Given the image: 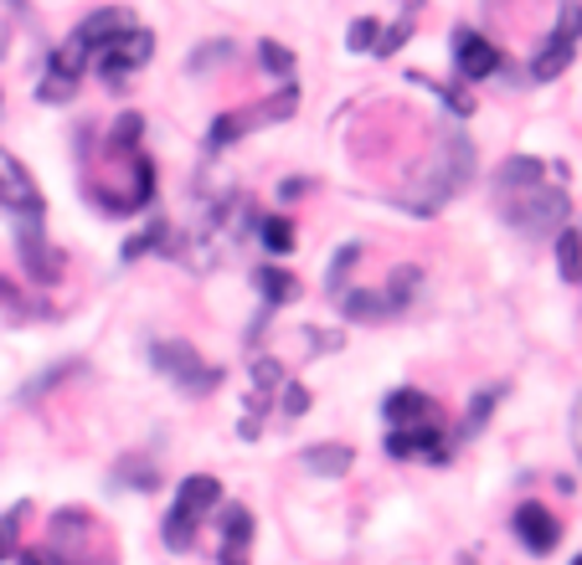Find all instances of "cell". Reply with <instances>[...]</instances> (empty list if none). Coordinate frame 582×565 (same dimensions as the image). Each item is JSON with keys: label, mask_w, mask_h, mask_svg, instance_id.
Instances as JSON below:
<instances>
[{"label": "cell", "mask_w": 582, "mask_h": 565, "mask_svg": "<svg viewBox=\"0 0 582 565\" xmlns=\"http://www.w3.org/2000/svg\"><path fill=\"white\" fill-rule=\"evenodd\" d=\"M150 51H155V36L145 32L129 11H93L62 47L52 51L47 78H42L36 93L47 103H68L72 93H78V78H83L88 67H99L103 83L119 88L129 72H139V67L150 62Z\"/></svg>", "instance_id": "cell-1"}, {"label": "cell", "mask_w": 582, "mask_h": 565, "mask_svg": "<svg viewBox=\"0 0 582 565\" xmlns=\"http://www.w3.org/2000/svg\"><path fill=\"white\" fill-rule=\"evenodd\" d=\"M541 175H547V165L526 160V154H515V160L500 165V217L526 237L557 232L567 221V191L541 185Z\"/></svg>", "instance_id": "cell-2"}, {"label": "cell", "mask_w": 582, "mask_h": 565, "mask_svg": "<svg viewBox=\"0 0 582 565\" xmlns=\"http://www.w3.org/2000/svg\"><path fill=\"white\" fill-rule=\"evenodd\" d=\"M222 499V483L206 478V473H191L181 488H175L171 499V519H166V545L171 550H191V540H196V524H202V515H212V504Z\"/></svg>", "instance_id": "cell-3"}, {"label": "cell", "mask_w": 582, "mask_h": 565, "mask_svg": "<svg viewBox=\"0 0 582 565\" xmlns=\"http://www.w3.org/2000/svg\"><path fill=\"white\" fill-rule=\"evenodd\" d=\"M582 42V0H562V16L551 26V36L541 42V51L532 57V78L536 83H551L567 62H572V51Z\"/></svg>", "instance_id": "cell-4"}, {"label": "cell", "mask_w": 582, "mask_h": 565, "mask_svg": "<svg viewBox=\"0 0 582 565\" xmlns=\"http://www.w3.org/2000/svg\"><path fill=\"white\" fill-rule=\"evenodd\" d=\"M155 370L160 376H171L181 391H191V396H202V391H212V385L222 381V370L206 366L202 355L191 345H181V339H171V345H155Z\"/></svg>", "instance_id": "cell-5"}, {"label": "cell", "mask_w": 582, "mask_h": 565, "mask_svg": "<svg viewBox=\"0 0 582 565\" xmlns=\"http://www.w3.org/2000/svg\"><path fill=\"white\" fill-rule=\"evenodd\" d=\"M0 206H5V211H16L21 221L42 217V196H36L32 175H26V165H21L11 150H0Z\"/></svg>", "instance_id": "cell-6"}, {"label": "cell", "mask_w": 582, "mask_h": 565, "mask_svg": "<svg viewBox=\"0 0 582 565\" xmlns=\"http://www.w3.org/2000/svg\"><path fill=\"white\" fill-rule=\"evenodd\" d=\"M16 247H21V263H26V273H32L36 282H52V278H57V273H62V252H57V247H47V232H42V217L21 221Z\"/></svg>", "instance_id": "cell-7"}, {"label": "cell", "mask_w": 582, "mask_h": 565, "mask_svg": "<svg viewBox=\"0 0 582 565\" xmlns=\"http://www.w3.org/2000/svg\"><path fill=\"white\" fill-rule=\"evenodd\" d=\"M387 452L392 458H448V442H444V427L438 422H423V427H392L387 437Z\"/></svg>", "instance_id": "cell-8"}, {"label": "cell", "mask_w": 582, "mask_h": 565, "mask_svg": "<svg viewBox=\"0 0 582 565\" xmlns=\"http://www.w3.org/2000/svg\"><path fill=\"white\" fill-rule=\"evenodd\" d=\"M454 62H459L464 78H475V83H480V78H490V72L500 67V51L490 47L475 26H459V32H454Z\"/></svg>", "instance_id": "cell-9"}, {"label": "cell", "mask_w": 582, "mask_h": 565, "mask_svg": "<svg viewBox=\"0 0 582 565\" xmlns=\"http://www.w3.org/2000/svg\"><path fill=\"white\" fill-rule=\"evenodd\" d=\"M515 534H521V545L532 550V555H547V550H557V540H562V524H557L551 509H541V504H521Z\"/></svg>", "instance_id": "cell-10"}, {"label": "cell", "mask_w": 582, "mask_h": 565, "mask_svg": "<svg viewBox=\"0 0 582 565\" xmlns=\"http://www.w3.org/2000/svg\"><path fill=\"white\" fill-rule=\"evenodd\" d=\"M248 540H253V515L242 504H227L222 515V565H248Z\"/></svg>", "instance_id": "cell-11"}, {"label": "cell", "mask_w": 582, "mask_h": 565, "mask_svg": "<svg viewBox=\"0 0 582 565\" xmlns=\"http://www.w3.org/2000/svg\"><path fill=\"white\" fill-rule=\"evenodd\" d=\"M381 416L392 422V427H402V422H433V401L423 396V391H392V396L381 401Z\"/></svg>", "instance_id": "cell-12"}, {"label": "cell", "mask_w": 582, "mask_h": 565, "mask_svg": "<svg viewBox=\"0 0 582 565\" xmlns=\"http://www.w3.org/2000/svg\"><path fill=\"white\" fill-rule=\"evenodd\" d=\"M253 282H258V293H263L269 309L299 299V282H294V273H284V267H253Z\"/></svg>", "instance_id": "cell-13"}, {"label": "cell", "mask_w": 582, "mask_h": 565, "mask_svg": "<svg viewBox=\"0 0 582 565\" xmlns=\"http://www.w3.org/2000/svg\"><path fill=\"white\" fill-rule=\"evenodd\" d=\"M345 319H356V324H372V319H392V303H387V293H377V288H356V293H345Z\"/></svg>", "instance_id": "cell-14"}, {"label": "cell", "mask_w": 582, "mask_h": 565, "mask_svg": "<svg viewBox=\"0 0 582 565\" xmlns=\"http://www.w3.org/2000/svg\"><path fill=\"white\" fill-rule=\"evenodd\" d=\"M299 463H305L309 473H320V478H341V473H351L356 458H351V448H335V442H330V448H309Z\"/></svg>", "instance_id": "cell-15"}, {"label": "cell", "mask_w": 582, "mask_h": 565, "mask_svg": "<svg viewBox=\"0 0 582 565\" xmlns=\"http://www.w3.org/2000/svg\"><path fill=\"white\" fill-rule=\"evenodd\" d=\"M258 237H263L269 252H294V227L284 217H263L258 221Z\"/></svg>", "instance_id": "cell-16"}, {"label": "cell", "mask_w": 582, "mask_h": 565, "mask_svg": "<svg viewBox=\"0 0 582 565\" xmlns=\"http://www.w3.org/2000/svg\"><path fill=\"white\" fill-rule=\"evenodd\" d=\"M32 504H16L11 515H0V561H11L16 555V540H21V519H26Z\"/></svg>", "instance_id": "cell-17"}, {"label": "cell", "mask_w": 582, "mask_h": 565, "mask_svg": "<svg viewBox=\"0 0 582 565\" xmlns=\"http://www.w3.org/2000/svg\"><path fill=\"white\" fill-rule=\"evenodd\" d=\"M155 247H171V227H145L135 242H124V263H129V257H145V252H155Z\"/></svg>", "instance_id": "cell-18"}, {"label": "cell", "mask_w": 582, "mask_h": 565, "mask_svg": "<svg viewBox=\"0 0 582 565\" xmlns=\"http://www.w3.org/2000/svg\"><path fill=\"white\" fill-rule=\"evenodd\" d=\"M557 257H562V278L578 282L582 278V232H562V242H557Z\"/></svg>", "instance_id": "cell-19"}, {"label": "cell", "mask_w": 582, "mask_h": 565, "mask_svg": "<svg viewBox=\"0 0 582 565\" xmlns=\"http://www.w3.org/2000/svg\"><path fill=\"white\" fill-rule=\"evenodd\" d=\"M412 288H418V267H397V273H392V288H387V303H392V314H397V309H408Z\"/></svg>", "instance_id": "cell-20"}, {"label": "cell", "mask_w": 582, "mask_h": 565, "mask_svg": "<svg viewBox=\"0 0 582 565\" xmlns=\"http://www.w3.org/2000/svg\"><path fill=\"white\" fill-rule=\"evenodd\" d=\"M377 42H381V21L361 16L356 26H351V51H377Z\"/></svg>", "instance_id": "cell-21"}, {"label": "cell", "mask_w": 582, "mask_h": 565, "mask_svg": "<svg viewBox=\"0 0 582 565\" xmlns=\"http://www.w3.org/2000/svg\"><path fill=\"white\" fill-rule=\"evenodd\" d=\"M258 57L269 62V72H274V78H289V72H294V57L278 47V42H258Z\"/></svg>", "instance_id": "cell-22"}, {"label": "cell", "mask_w": 582, "mask_h": 565, "mask_svg": "<svg viewBox=\"0 0 582 565\" xmlns=\"http://www.w3.org/2000/svg\"><path fill=\"white\" fill-rule=\"evenodd\" d=\"M495 401H500V391H480V396H475V406H469V422H464L459 433H464V437H469V433H480V427H484V416L495 412Z\"/></svg>", "instance_id": "cell-23"}, {"label": "cell", "mask_w": 582, "mask_h": 565, "mask_svg": "<svg viewBox=\"0 0 582 565\" xmlns=\"http://www.w3.org/2000/svg\"><path fill=\"white\" fill-rule=\"evenodd\" d=\"M412 21H418V16H412V11H408V16L397 21L392 32H381V42H377V57H392V51L402 47V42H408V36H412Z\"/></svg>", "instance_id": "cell-24"}, {"label": "cell", "mask_w": 582, "mask_h": 565, "mask_svg": "<svg viewBox=\"0 0 582 565\" xmlns=\"http://www.w3.org/2000/svg\"><path fill=\"white\" fill-rule=\"evenodd\" d=\"M361 257V247H341V257L330 263V278H326V288L335 293V288H345V273H351V263Z\"/></svg>", "instance_id": "cell-25"}, {"label": "cell", "mask_w": 582, "mask_h": 565, "mask_svg": "<svg viewBox=\"0 0 582 565\" xmlns=\"http://www.w3.org/2000/svg\"><path fill=\"white\" fill-rule=\"evenodd\" d=\"M284 412H289V416H305L309 412V391H305V385H284Z\"/></svg>", "instance_id": "cell-26"}, {"label": "cell", "mask_w": 582, "mask_h": 565, "mask_svg": "<svg viewBox=\"0 0 582 565\" xmlns=\"http://www.w3.org/2000/svg\"><path fill=\"white\" fill-rule=\"evenodd\" d=\"M253 381H258V396H263V391H274V385L284 381V376H278L274 360H258V366H253Z\"/></svg>", "instance_id": "cell-27"}, {"label": "cell", "mask_w": 582, "mask_h": 565, "mask_svg": "<svg viewBox=\"0 0 582 565\" xmlns=\"http://www.w3.org/2000/svg\"><path fill=\"white\" fill-rule=\"evenodd\" d=\"M139 129H145V124H139V114H124L119 124H114V139H119V145H135Z\"/></svg>", "instance_id": "cell-28"}, {"label": "cell", "mask_w": 582, "mask_h": 565, "mask_svg": "<svg viewBox=\"0 0 582 565\" xmlns=\"http://www.w3.org/2000/svg\"><path fill=\"white\" fill-rule=\"evenodd\" d=\"M21 565H68V561H57L47 550H32V555H21Z\"/></svg>", "instance_id": "cell-29"}, {"label": "cell", "mask_w": 582, "mask_h": 565, "mask_svg": "<svg viewBox=\"0 0 582 565\" xmlns=\"http://www.w3.org/2000/svg\"><path fill=\"white\" fill-rule=\"evenodd\" d=\"M299 191H305V181H284V185H278V196H284V200H294Z\"/></svg>", "instance_id": "cell-30"}, {"label": "cell", "mask_w": 582, "mask_h": 565, "mask_svg": "<svg viewBox=\"0 0 582 565\" xmlns=\"http://www.w3.org/2000/svg\"><path fill=\"white\" fill-rule=\"evenodd\" d=\"M572 427H578V452H582V401H578V412H572Z\"/></svg>", "instance_id": "cell-31"}, {"label": "cell", "mask_w": 582, "mask_h": 565, "mask_svg": "<svg viewBox=\"0 0 582 565\" xmlns=\"http://www.w3.org/2000/svg\"><path fill=\"white\" fill-rule=\"evenodd\" d=\"M572 565H582V555H578V561H572Z\"/></svg>", "instance_id": "cell-32"}]
</instances>
